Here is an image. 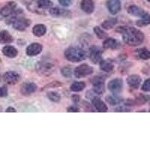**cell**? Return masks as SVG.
<instances>
[{"mask_svg": "<svg viewBox=\"0 0 150 150\" xmlns=\"http://www.w3.org/2000/svg\"><path fill=\"white\" fill-rule=\"evenodd\" d=\"M91 83H92V85H96V84L98 83H104V78L101 77V76H96V77H94L91 80Z\"/></svg>", "mask_w": 150, "mask_h": 150, "instance_id": "cell-33", "label": "cell"}, {"mask_svg": "<svg viewBox=\"0 0 150 150\" xmlns=\"http://www.w3.org/2000/svg\"><path fill=\"white\" fill-rule=\"evenodd\" d=\"M103 47L104 49H117L120 47V43L112 38H108L103 42Z\"/></svg>", "mask_w": 150, "mask_h": 150, "instance_id": "cell-17", "label": "cell"}, {"mask_svg": "<svg viewBox=\"0 0 150 150\" xmlns=\"http://www.w3.org/2000/svg\"><path fill=\"white\" fill-rule=\"evenodd\" d=\"M38 5L41 8L42 10H46L52 8L53 3L50 0H36Z\"/></svg>", "mask_w": 150, "mask_h": 150, "instance_id": "cell-26", "label": "cell"}, {"mask_svg": "<svg viewBox=\"0 0 150 150\" xmlns=\"http://www.w3.org/2000/svg\"><path fill=\"white\" fill-rule=\"evenodd\" d=\"M27 8L29 9V11L32 12H34V13H36V14H45V11L42 10L41 8L38 5L37 2L36 0H33L31 1L29 4L27 5Z\"/></svg>", "mask_w": 150, "mask_h": 150, "instance_id": "cell-22", "label": "cell"}, {"mask_svg": "<svg viewBox=\"0 0 150 150\" xmlns=\"http://www.w3.org/2000/svg\"><path fill=\"white\" fill-rule=\"evenodd\" d=\"M37 90V86L33 83H26L22 85L21 88V92L23 96H29L34 93Z\"/></svg>", "mask_w": 150, "mask_h": 150, "instance_id": "cell-10", "label": "cell"}, {"mask_svg": "<svg viewBox=\"0 0 150 150\" xmlns=\"http://www.w3.org/2000/svg\"><path fill=\"white\" fill-rule=\"evenodd\" d=\"M150 24V14L149 13H146L145 15L141 17L140 20H139L137 22V26L139 27H143V26H148Z\"/></svg>", "mask_w": 150, "mask_h": 150, "instance_id": "cell-25", "label": "cell"}, {"mask_svg": "<svg viewBox=\"0 0 150 150\" xmlns=\"http://www.w3.org/2000/svg\"><path fill=\"white\" fill-rule=\"evenodd\" d=\"M47 33V28L43 24H37L33 27V33L36 37H41Z\"/></svg>", "mask_w": 150, "mask_h": 150, "instance_id": "cell-21", "label": "cell"}, {"mask_svg": "<svg viewBox=\"0 0 150 150\" xmlns=\"http://www.w3.org/2000/svg\"><path fill=\"white\" fill-rule=\"evenodd\" d=\"M86 87V83L84 82H74L71 86V90L72 92H80L83 90Z\"/></svg>", "mask_w": 150, "mask_h": 150, "instance_id": "cell-28", "label": "cell"}, {"mask_svg": "<svg viewBox=\"0 0 150 150\" xmlns=\"http://www.w3.org/2000/svg\"><path fill=\"white\" fill-rule=\"evenodd\" d=\"M123 82L120 78H116L110 80L108 83V89L114 95H117L120 93L122 89Z\"/></svg>", "mask_w": 150, "mask_h": 150, "instance_id": "cell-7", "label": "cell"}, {"mask_svg": "<svg viewBox=\"0 0 150 150\" xmlns=\"http://www.w3.org/2000/svg\"><path fill=\"white\" fill-rule=\"evenodd\" d=\"M141 77L137 74L131 75L127 78V83L132 89H138L141 83Z\"/></svg>", "mask_w": 150, "mask_h": 150, "instance_id": "cell-13", "label": "cell"}, {"mask_svg": "<svg viewBox=\"0 0 150 150\" xmlns=\"http://www.w3.org/2000/svg\"><path fill=\"white\" fill-rule=\"evenodd\" d=\"M80 8L86 14H92L95 9V5L92 0H83L80 3Z\"/></svg>", "mask_w": 150, "mask_h": 150, "instance_id": "cell-15", "label": "cell"}, {"mask_svg": "<svg viewBox=\"0 0 150 150\" xmlns=\"http://www.w3.org/2000/svg\"><path fill=\"white\" fill-rule=\"evenodd\" d=\"M8 95V89L7 87L4 86L2 87H0V97H6Z\"/></svg>", "mask_w": 150, "mask_h": 150, "instance_id": "cell-35", "label": "cell"}, {"mask_svg": "<svg viewBox=\"0 0 150 150\" xmlns=\"http://www.w3.org/2000/svg\"><path fill=\"white\" fill-rule=\"evenodd\" d=\"M42 45L38 43H33L26 48V54L29 56H35L38 55L42 51Z\"/></svg>", "mask_w": 150, "mask_h": 150, "instance_id": "cell-11", "label": "cell"}, {"mask_svg": "<svg viewBox=\"0 0 150 150\" xmlns=\"http://www.w3.org/2000/svg\"><path fill=\"white\" fill-rule=\"evenodd\" d=\"M115 110H116V112H130V110L123 108V107H120V108H116Z\"/></svg>", "mask_w": 150, "mask_h": 150, "instance_id": "cell-40", "label": "cell"}, {"mask_svg": "<svg viewBox=\"0 0 150 150\" xmlns=\"http://www.w3.org/2000/svg\"><path fill=\"white\" fill-rule=\"evenodd\" d=\"M102 50L97 46H92L89 48V57L94 64L100 63L102 60Z\"/></svg>", "mask_w": 150, "mask_h": 150, "instance_id": "cell-5", "label": "cell"}, {"mask_svg": "<svg viewBox=\"0 0 150 150\" xmlns=\"http://www.w3.org/2000/svg\"><path fill=\"white\" fill-rule=\"evenodd\" d=\"M67 111L70 112H79V108H77V106L72 105V106H70V107H68V108H67Z\"/></svg>", "mask_w": 150, "mask_h": 150, "instance_id": "cell-37", "label": "cell"}, {"mask_svg": "<svg viewBox=\"0 0 150 150\" xmlns=\"http://www.w3.org/2000/svg\"><path fill=\"white\" fill-rule=\"evenodd\" d=\"M117 33L122 35V38L126 45L136 47L141 45L144 41V35L141 31L134 27L120 26L116 29Z\"/></svg>", "mask_w": 150, "mask_h": 150, "instance_id": "cell-1", "label": "cell"}, {"mask_svg": "<svg viewBox=\"0 0 150 150\" xmlns=\"http://www.w3.org/2000/svg\"><path fill=\"white\" fill-rule=\"evenodd\" d=\"M14 38L7 30H2L0 32V43L1 44H10L13 42Z\"/></svg>", "mask_w": 150, "mask_h": 150, "instance_id": "cell-20", "label": "cell"}, {"mask_svg": "<svg viewBox=\"0 0 150 150\" xmlns=\"http://www.w3.org/2000/svg\"><path fill=\"white\" fill-rule=\"evenodd\" d=\"M141 89L143 92H150V79H147L145 80Z\"/></svg>", "mask_w": 150, "mask_h": 150, "instance_id": "cell-34", "label": "cell"}, {"mask_svg": "<svg viewBox=\"0 0 150 150\" xmlns=\"http://www.w3.org/2000/svg\"><path fill=\"white\" fill-rule=\"evenodd\" d=\"M149 112H150V109H149Z\"/></svg>", "mask_w": 150, "mask_h": 150, "instance_id": "cell-43", "label": "cell"}, {"mask_svg": "<svg viewBox=\"0 0 150 150\" xmlns=\"http://www.w3.org/2000/svg\"><path fill=\"white\" fill-rule=\"evenodd\" d=\"M105 99H106V101H107V102L112 106L117 105V104H120V103L122 101V99L120 98H119V97H117V96H108L106 97Z\"/></svg>", "mask_w": 150, "mask_h": 150, "instance_id": "cell-27", "label": "cell"}, {"mask_svg": "<svg viewBox=\"0 0 150 150\" xmlns=\"http://www.w3.org/2000/svg\"><path fill=\"white\" fill-rule=\"evenodd\" d=\"M99 64H100V68L101 70L104 72H107V73L111 72L114 68L113 62L110 59L101 60Z\"/></svg>", "mask_w": 150, "mask_h": 150, "instance_id": "cell-19", "label": "cell"}, {"mask_svg": "<svg viewBox=\"0 0 150 150\" xmlns=\"http://www.w3.org/2000/svg\"><path fill=\"white\" fill-rule=\"evenodd\" d=\"M104 83H98L96 85H93V92L97 95H101L104 93Z\"/></svg>", "mask_w": 150, "mask_h": 150, "instance_id": "cell-31", "label": "cell"}, {"mask_svg": "<svg viewBox=\"0 0 150 150\" xmlns=\"http://www.w3.org/2000/svg\"><path fill=\"white\" fill-rule=\"evenodd\" d=\"M60 86H62V83H60L58 81H54V82L50 83L49 85L46 86H49L47 87V88H55V87H59Z\"/></svg>", "mask_w": 150, "mask_h": 150, "instance_id": "cell-38", "label": "cell"}, {"mask_svg": "<svg viewBox=\"0 0 150 150\" xmlns=\"http://www.w3.org/2000/svg\"><path fill=\"white\" fill-rule=\"evenodd\" d=\"M47 97L50 101L55 103L59 102L60 99H61L59 94L58 92H47Z\"/></svg>", "mask_w": 150, "mask_h": 150, "instance_id": "cell-30", "label": "cell"}, {"mask_svg": "<svg viewBox=\"0 0 150 150\" xmlns=\"http://www.w3.org/2000/svg\"><path fill=\"white\" fill-rule=\"evenodd\" d=\"M61 73L65 77H71L72 74L71 68L69 66L64 67V68H62Z\"/></svg>", "mask_w": 150, "mask_h": 150, "instance_id": "cell-32", "label": "cell"}, {"mask_svg": "<svg viewBox=\"0 0 150 150\" xmlns=\"http://www.w3.org/2000/svg\"><path fill=\"white\" fill-rule=\"evenodd\" d=\"M59 2L64 7H68L71 5L72 0H59Z\"/></svg>", "mask_w": 150, "mask_h": 150, "instance_id": "cell-36", "label": "cell"}, {"mask_svg": "<svg viewBox=\"0 0 150 150\" xmlns=\"http://www.w3.org/2000/svg\"><path fill=\"white\" fill-rule=\"evenodd\" d=\"M128 13L129 14L132 16H134V17H143V16L145 15V14L146 12H145L142 8H140V7L137 6V5H130L129 7L128 8Z\"/></svg>", "mask_w": 150, "mask_h": 150, "instance_id": "cell-16", "label": "cell"}, {"mask_svg": "<svg viewBox=\"0 0 150 150\" xmlns=\"http://www.w3.org/2000/svg\"><path fill=\"white\" fill-rule=\"evenodd\" d=\"M50 14L54 17H68L71 15V12L60 8H50L49 10Z\"/></svg>", "mask_w": 150, "mask_h": 150, "instance_id": "cell-9", "label": "cell"}, {"mask_svg": "<svg viewBox=\"0 0 150 150\" xmlns=\"http://www.w3.org/2000/svg\"><path fill=\"white\" fill-rule=\"evenodd\" d=\"M17 10V3L15 2H9L0 10V15L2 17H8Z\"/></svg>", "mask_w": 150, "mask_h": 150, "instance_id": "cell-6", "label": "cell"}, {"mask_svg": "<svg viewBox=\"0 0 150 150\" xmlns=\"http://www.w3.org/2000/svg\"><path fill=\"white\" fill-rule=\"evenodd\" d=\"M65 56L68 61L72 62H79L83 61L86 58V53L82 48L71 47L65 50Z\"/></svg>", "mask_w": 150, "mask_h": 150, "instance_id": "cell-2", "label": "cell"}, {"mask_svg": "<svg viewBox=\"0 0 150 150\" xmlns=\"http://www.w3.org/2000/svg\"><path fill=\"white\" fill-rule=\"evenodd\" d=\"M55 70V65L53 62L43 59L36 64V71L41 76H50Z\"/></svg>", "mask_w": 150, "mask_h": 150, "instance_id": "cell-3", "label": "cell"}, {"mask_svg": "<svg viewBox=\"0 0 150 150\" xmlns=\"http://www.w3.org/2000/svg\"><path fill=\"white\" fill-rule=\"evenodd\" d=\"M107 6L110 13L112 14H116L121 10V2L120 0H109Z\"/></svg>", "mask_w": 150, "mask_h": 150, "instance_id": "cell-12", "label": "cell"}, {"mask_svg": "<svg viewBox=\"0 0 150 150\" xmlns=\"http://www.w3.org/2000/svg\"><path fill=\"white\" fill-rule=\"evenodd\" d=\"M137 53L139 58L141 59H150V50H149L146 48H140L138 50H137Z\"/></svg>", "mask_w": 150, "mask_h": 150, "instance_id": "cell-24", "label": "cell"}, {"mask_svg": "<svg viewBox=\"0 0 150 150\" xmlns=\"http://www.w3.org/2000/svg\"><path fill=\"white\" fill-rule=\"evenodd\" d=\"M92 103L94 107H95V108L98 112H105L108 111V107H107V105L104 104V101L101 98H99L98 97H93L92 99Z\"/></svg>", "mask_w": 150, "mask_h": 150, "instance_id": "cell-14", "label": "cell"}, {"mask_svg": "<svg viewBox=\"0 0 150 150\" xmlns=\"http://www.w3.org/2000/svg\"><path fill=\"white\" fill-rule=\"evenodd\" d=\"M71 98H72V101H73L74 103H76V104L80 102V97L79 96H77V95H74V96H72Z\"/></svg>", "mask_w": 150, "mask_h": 150, "instance_id": "cell-39", "label": "cell"}, {"mask_svg": "<svg viewBox=\"0 0 150 150\" xmlns=\"http://www.w3.org/2000/svg\"><path fill=\"white\" fill-rule=\"evenodd\" d=\"M2 52L5 56L8 58H15L18 54V51L14 47L11 45H6L2 50Z\"/></svg>", "mask_w": 150, "mask_h": 150, "instance_id": "cell-18", "label": "cell"}, {"mask_svg": "<svg viewBox=\"0 0 150 150\" xmlns=\"http://www.w3.org/2000/svg\"><path fill=\"white\" fill-rule=\"evenodd\" d=\"M147 1H148V2H150V0H147Z\"/></svg>", "mask_w": 150, "mask_h": 150, "instance_id": "cell-42", "label": "cell"}, {"mask_svg": "<svg viewBox=\"0 0 150 150\" xmlns=\"http://www.w3.org/2000/svg\"><path fill=\"white\" fill-rule=\"evenodd\" d=\"M3 80L7 83L13 85L17 83L20 80V74L16 71H8L4 74Z\"/></svg>", "mask_w": 150, "mask_h": 150, "instance_id": "cell-8", "label": "cell"}, {"mask_svg": "<svg viewBox=\"0 0 150 150\" xmlns=\"http://www.w3.org/2000/svg\"><path fill=\"white\" fill-rule=\"evenodd\" d=\"M5 112H17V110H16L14 109V108H12V107H9V108H8L7 109H6Z\"/></svg>", "mask_w": 150, "mask_h": 150, "instance_id": "cell-41", "label": "cell"}, {"mask_svg": "<svg viewBox=\"0 0 150 150\" xmlns=\"http://www.w3.org/2000/svg\"><path fill=\"white\" fill-rule=\"evenodd\" d=\"M94 33H96V36L99 39H106L108 38V34L98 26H96L94 28Z\"/></svg>", "mask_w": 150, "mask_h": 150, "instance_id": "cell-29", "label": "cell"}, {"mask_svg": "<svg viewBox=\"0 0 150 150\" xmlns=\"http://www.w3.org/2000/svg\"><path fill=\"white\" fill-rule=\"evenodd\" d=\"M93 73V68L86 64H82L74 69V76L77 78H83Z\"/></svg>", "mask_w": 150, "mask_h": 150, "instance_id": "cell-4", "label": "cell"}, {"mask_svg": "<svg viewBox=\"0 0 150 150\" xmlns=\"http://www.w3.org/2000/svg\"><path fill=\"white\" fill-rule=\"evenodd\" d=\"M117 23V19L116 18H110L108 20H106L104 23H101V26L104 29L109 30V29H112Z\"/></svg>", "mask_w": 150, "mask_h": 150, "instance_id": "cell-23", "label": "cell"}]
</instances>
